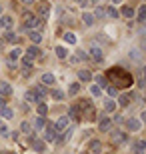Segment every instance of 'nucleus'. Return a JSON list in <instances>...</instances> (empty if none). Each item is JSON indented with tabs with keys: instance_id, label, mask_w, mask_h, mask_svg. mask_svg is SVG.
<instances>
[{
	"instance_id": "nucleus-1",
	"label": "nucleus",
	"mask_w": 146,
	"mask_h": 154,
	"mask_svg": "<svg viewBox=\"0 0 146 154\" xmlns=\"http://www.w3.org/2000/svg\"><path fill=\"white\" fill-rule=\"evenodd\" d=\"M110 78L114 80L116 88H118V86H130V84H132V74L126 72L124 68H120V66H116V68L110 70Z\"/></svg>"
},
{
	"instance_id": "nucleus-2",
	"label": "nucleus",
	"mask_w": 146,
	"mask_h": 154,
	"mask_svg": "<svg viewBox=\"0 0 146 154\" xmlns=\"http://www.w3.org/2000/svg\"><path fill=\"white\" fill-rule=\"evenodd\" d=\"M80 108H82V116H84V120H94L96 118V110L94 106L88 102V100H84V102H80Z\"/></svg>"
},
{
	"instance_id": "nucleus-3",
	"label": "nucleus",
	"mask_w": 146,
	"mask_h": 154,
	"mask_svg": "<svg viewBox=\"0 0 146 154\" xmlns=\"http://www.w3.org/2000/svg\"><path fill=\"white\" fill-rule=\"evenodd\" d=\"M56 136H58L56 124H52V122L44 124V142H54V138H56Z\"/></svg>"
},
{
	"instance_id": "nucleus-4",
	"label": "nucleus",
	"mask_w": 146,
	"mask_h": 154,
	"mask_svg": "<svg viewBox=\"0 0 146 154\" xmlns=\"http://www.w3.org/2000/svg\"><path fill=\"white\" fill-rule=\"evenodd\" d=\"M38 24H40L38 16H32V14H26V16H24V28H26V30L38 28Z\"/></svg>"
},
{
	"instance_id": "nucleus-5",
	"label": "nucleus",
	"mask_w": 146,
	"mask_h": 154,
	"mask_svg": "<svg viewBox=\"0 0 146 154\" xmlns=\"http://www.w3.org/2000/svg\"><path fill=\"white\" fill-rule=\"evenodd\" d=\"M126 126H128L130 132H138L142 128V122L138 118H128V120H126Z\"/></svg>"
},
{
	"instance_id": "nucleus-6",
	"label": "nucleus",
	"mask_w": 146,
	"mask_h": 154,
	"mask_svg": "<svg viewBox=\"0 0 146 154\" xmlns=\"http://www.w3.org/2000/svg\"><path fill=\"white\" fill-rule=\"evenodd\" d=\"M110 126H112V118H110V116H102L100 122H98V130H100V132H106Z\"/></svg>"
},
{
	"instance_id": "nucleus-7",
	"label": "nucleus",
	"mask_w": 146,
	"mask_h": 154,
	"mask_svg": "<svg viewBox=\"0 0 146 154\" xmlns=\"http://www.w3.org/2000/svg\"><path fill=\"white\" fill-rule=\"evenodd\" d=\"M132 98H134V94H132V92H124V94H120V96H118V104H120V106H128V104L132 102Z\"/></svg>"
},
{
	"instance_id": "nucleus-8",
	"label": "nucleus",
	"mask_w": 146,
	"mask_h": 154,
	"mask_svg": "<svg viewBox=\"0 0 146 154\" xmlns=\"http://www.w3.org/2000/svg\"><path fill=\"white\" fill-rule=\"evenodd\" d=\"M12 24H14V20H12L10 16H2V14H0V30H10Z\"/></svg>"
},
{
	"instance_id": "nucleus-9",
	"label": "nucleus",
	"mask_w": 146,
	"mask_h": 154,
	"mask_svg": "<svg viewBox=\"0 0 146 154\" xmlns=\"http://www.w3.org/2000/svg\"><path fill=\"white\" fill-rule=\"evenodd\" d=\"M90 56H92V58H94V60H98V62H100V60H102V58H104V54H102V48H100V46H92V48H90Z\"/></svg>"
},
{
	"instance_id": "nucleus-10",
	"label": "nucleus",
	"mask_w": 146,
	"mask_h": 154,
	"mask_svg": "<svg viewBox=\"0 0 146 154\" xmlns=\"http://www.w3.org/2000/svg\"><path fill=\"white\" fill-rule=\"evenodd\" d=\"M38 56H40V48L32 44V46L28 48V50H26V58H30V60H36Z\"/></svg>"
},
{
	"instance_id": "nucleus-11",
	"label": "nucleus",
	"mask_w": 146,
	"mask_h": 154,
	"mask_svg": "<svg viewBox=\"0 0 146 154\" xmlns=\"http://www.w3.org/2000/svg\"><path fill=\"white\" fill-rule=\"evenodd\" d=\"M88 148H90V152H92V154H98L102 150L100 140H96V138H94V140H90V142H88Z\"/></svg>"
},
{
	"instance_id": "nucleus-12",
	"label": "nucleus",
	"mask_w": 146,
	"mask_h": 154,
	"mask_svg": "<svg viewBox=\"0 0 146 154\" xmlns=\"http://www.w3.org/2000/svg\"><path fill=\"white\" fill-rule=\"evenodd\" d=\"M38 14L40 16H48L50 14V4L48 2H38Z\"/></svg>"
},
{
	"instance_id": "nucleus-13",
	"label": "nucleus",
	"mask_w": 146,
	"mask_h": 154,
	"mask_svg": "<svg viewBox=\"0 0 146 154\" xmlns=\"http://www.w3.org/2000/svg\"><path fill=\"white\" fill-rule=\"evenodd\" d=\"M24 98H26V102H30V104H38V102H40V96H38L34 90L26 92V96H24Z\"/></svg>"
},
{
	"instance_id": "nucleus-14",
	"label": "nucleus",
	"mask_w": 146,
	"mask_h": 154,
	"mask_svg": "<svg viewBox=\"0 0 146 154\" xmlns=\"http://www.w3.org/2000/svg\"><path fill=\"white\" fill-rule=\"evenodd\" d=\"M42 84H46V86H50V84H54L56 82V76L54 74H50V72H46V74H42Z\"/></svg>"
},
{
	"instance_id": "nucleus-15",
	"label": "nucleus",
	"mask_w": 146,
	"mask_h": 154,
	"mask_svg": "<svg viewBox=\"0 0 146 154\" xmlns=\"http://www.w3.org/2000/svg\"><path fill=\"white\" fill-rule=\"evenodd\" d=\"M8 58H10V62L20 60V58H22V50H20V48H12V52L8 54Z\"/></svg>"
},
{
	"instance_id": "nucleus-16",
	"label": "nucleus",
	"mask_w": 146,
	"mask_h": 154,
	"mask_svg": "<svg viewBox=\"0 0 146 154\" xmlns=\"http://www.w3.org/2000/svg\"><path fill=\"white\" fill-rule=\"evenodd\" d=\"M28 38L32 40V44H38L40 40H42V34H40L38 30H30V32H28Z\"/></svg>"
},
{
	"instance_id": "nucleus-17",
	"label": "nucleus",
	"mask_w": 146,
	"mask_h": 154,
	"mask_svg": "<svg viewBox=\"0 0 146 154\" xmlns=\"http://www.w3.org/2000/svg\"><path fill=\"white\" fill-rule=\"evenodd\" d=\"M12 92V86L8 82H0V96H8Z\"/></svg>"
},
{
	"instance_id": "nucleus-18",
	"label": "nucleus",
	"mask_w": 146,
	"mask_h": 154,
	"mask_svg": "<svg viewBox=\"0 0 146 154\" xmlns=\"http://www.w3.org/2000/svg\"><path fill=\"white\" fill-rule=\"evenodd\" d=\"M32 148L36 150V152H44V150H46V142H44V140H34Z\"/></svg>"
},
{
	"instance_id": "nucleus-19",
	"label": "nucleus",
	"mask_w": 146,
	"mask_h": 154,
	"mask_svg": "<svg viewBox=\"0 0 146 154\" xmlns=\"http://www.w3.org/2000/svg\"><path fill=\"white\" fill-rule=\"evenodd\" d=\"M78 92H80V84L78 82H70V86H68V94H70V96H76Z\"/></svg>"
},
{
	"instance_id": "nucleus-20",
	"label": "nucleus",
	"mask_w": 146,
	"mask_h": 154,
	"mask_svg": "<svg viewBox=\"0 0 146 154\" xmlns=\"http://www.w3.org/2000/svg\"><path fill=\"white\" fill-rule=\"evenodd\" d=\"M82 22H84V26H92V24H94V16H92L90 12H84V14H82Z\"/></svg>"
},
{
	"instance_id": "nucleus-21",
	"label": "nucleus",
	"mask_w": 146,
	"mask_h": 154,
	"mask_svg": "<svg viewBox=\"0 0 146 154\" xmlns=\"http://www.w3.org/2000/svg\"><path fill=\"white\" fill-rule=\"evenodd\" d=\"M124 140H126V134L124 132H120V130L112 132V142H124Z\"/></svg>"
},
{
	"instance_id": "nucleus-22",
	"label": "nucleus",
	"mask_w": 146,
	"mask_h": 154,
	"mask_svg": "<svg viewBox=\"0 0 146 154\" xmlns=\"http://www.w3.org/2000/svg\"><path fill=\"white\" fill-rule=\"evenodd\" d=\"M54 52H56V56L60 58V60H64V58H68V50L64 48V46H56V50H54Z\"/></svg>"
},
{
	"instance_id": "nucleus-23",
	"label": "nucleus",
	"mask_w": 146,
	"mask_h": 154,
	"mask_svg": "<svg viewBox=\"0 0 146 154\" xmlns=\"http://www.w3.org/2000/svg\"><path fill=\"white\" fill-rule=\"evenodd\" d=\"M78 78L82 80V82H90V80H92V74H90V70H80Z\"/></svg>"
},
{
	"instance_id": "nucleus-24",
	"label": "nucleus",
	"mask_w": 146,
	"mask_h": 154,
	"mask_svg": "<svg viewBox=\"0 0 146 154\" xmlns=\"http://www.w3.org/2000/svg\"><path fill=\"white\" fill-rule=\"evenodd\" d=\"M34 92H36L40 98H44L46 94H48V90L44 88V84H36V86H34Z\"/></svg>"
},
{
	"instance_id": "nucleus-25",
	"label": "nucleus",
	"mask_w": 146,
	"mask_h": 154,
	"mask_svg": "<svg viewBox=\"0 0 146 154\" xmlns=\"http://www.w3.org/2000/svg\"><path fill=\"white\" fill-rule=\"evenodd\" d=\"M120 14H122L124 18H132V16H134V10H132L130 6H122V10H120Z\"/></svg>"
},
{
	"instance_id": "nucleus-26",
	"label": "nucleus",
	"mask_w": 146,
	"mask_h": 154,
	"mask_svg": "<svg viewBox=\"0 0 146 154\" xmlns=\"http://www.w3.org/2000/svg\"><path fill=\"white\" fill-rule=\"evenodd\" d=\"M68 122H70V118H68V116H62V118L56 122V128H58V130H62V128H66V126H68Z\"/></svg>"
},
{
	"instance_id": "nucleus-27",
	"label": "nucleus",
	"mask_w": 146,
	"mask_h": 154,
	"mask_svg": "<svg viewBox=\"0 0 146 154\" xmlns=\"http://www.w3.org/2000/svg\"><path fill=\"white\" fill-rule=\"evenodd\" d=\"M116 106H118V104L114 102V100H106V102H104V110H106V112H114Z\"/></svg>"
},
{
	"instance_id": "nucleus-28",
	"label": "nucleus",
	"mask_w": 146,
	"mask_h": 154,
	"mask_svg": "<svg viewBox=\"0 0 146 154\" xmlns=\"http://www.w3.org/2000/svg\"><path fill=\"white\" fill-rule=\"evenodd\" d=\"M144 16H146V4H140V8H138V16H136V20H138V22H144Z\"/></svg>"
},
{
	"instance_id": "nucleus-29",
	"label": "nucleus",
	"mask_w": 146,
	"mask_h": 154,
	"mask_svg": "<svg viewBox=\"0 0 146 154\" xmlns=\"http://www.w3.org/2000/svg\"><path fill=\"white\" fill-rule=\"evenodd\" d=\"M0 114L4 116V118H6V120H10V118H12V116H14V112H12V110H10V108H6V106H2V108H0Z\"/></svg>"
},
{
	"instance_id": "nucleus-30",
	"label": "nucleus",
	"mask_w": 146,
	"mask_h": 154,
	"mask_svg": "<svg viewBox=\"0 0 146 154\" xmlns=\"http://www.w3.org/2000/svg\"><path fill=\"white\" fill-rule=\"evenodd\" d=\"M50 96L54 98V100H64V92H62V90H56V88H54V90L50 92Z\"/></svg>"
},
{
	"instance_id": "nucleus-31",
	"label": "nucleus",
	"mask_w": 146,
	"mask_h": 154,
	"mask_svg": "<svg viewBox=\"0 0 146 154\" xmlns=\"http://www.w3.org/2000/svg\"><path fill=\"white\" fill-rule=\"evenodd\" d=\"M64 40H66V44H76V36H74L72 32H66V34H64Z\"/></svg>"
},
{
	"instance_id": "nucleus-32",
	"label": "nucleus",
	"mask_w": 146,
	"mask_h": 154,
	"mask_svg": "<svg viewBox=\"0 0 146 154\" xmlns=\"http://www.w3.org/2000/svg\"><path fill=\"white\" fill-rule=\"evenodd\" d=\"M44 124H46V120H44V116H38V118H36V122H34V128H44Z\"/></svg>"
},
{
	"instance_id": "nucleus-33",
	"label": "nucleus",
	"mask_w": 146,
	"mask_h": 154,
	"mask_svg": "<svg viewBox=\"0 0 146 154\" xmlns=\"http://www.w3.org/2000/svg\"><path fill=\"white\" fill-rule=\"evenodd\" d=\"M144 146H146V142H136L134 154H144Z\"/></svg>"
},
{
	"instance_id": "nucleus-34",
	"label": "nucleus",
	"mask_w": 146,
	"mask_h": 154,
	"mask_svg": "<svg viewBox=\"0 0 146 154\" xmlns=\"http://www.w3.org/2000/svg\"><path fill=\"white\" fill-rule=\"evenodd\" d=\"M106 14H108L110 18H118V16H120V12H118L116 8H114V6H110V8H108V10H106Z\"/></svg>"
},
{
	"instance_id": "nucleus-35",
	"label": "nucleus",
	"mask_w": 146,
	"mask_h": 154,
	"mask_svg": "<svg viewBox=\"0 0 146 154\" xmlns=\"http://www.w3.org/2000/svg\"><path fill=\"white\" fill-rule=\"evenodd\" d=\"M106 92H108V96H118V88L116 86H106Z\"/></svg>"
},
{
	"instance_id": "nucleus-36",
	"label": "nucleus",
	"mask_w": 146,
	"mask_h": 154,
	"mask_svg": "<svg viewBox=\"0 0 146 154\" xmlns=\"http://www.w3.org/2000/svg\"><path fill=\"white\" fill-rule=\"evenodd\" d=\"M30 130H32V126H30L28 122H22V124H20V132H24V134H30Z\"/></svg>"
},
{
	"instance_id": "nucleus-37",
	"label": "nucleus",
	"mask_w": 146,
	"mask_h": 154,
	"mask_svg": "<svg viewBox=\"0 0 146 154\" xmlns=\"http://www.w3.org/2000/svg\"><path fill=\"white\" fill-rule=\"evenodd\" d=\"M96 82H98V86H100V88H102V86H108L106 76H102V74H98V76H96Z\"/></svg>"
},
{
	"instance_id": "nucleus-38",
	"label": "nucleus",
	"mask_w": 146,
	"mask_h": 154,
	"mask_svg": "<svg viewBox=\"0 0 146 154\" xmlns=\"http://www.w3.org/2000/svg\"><path fill=\"white\" fill-rule=\"evenodd\" d=\"M32 62H34V60H30V58H26V56H24V58H22V68H24V70H30Z\"/></svg>"
},
{
	"instance_id": "nucleus-39",
	"label": "nucleus",
	"mask_w": 146,
	"mask_h": 154,
	"mask_svg": "<svg viewBox=\"0 0 146 154\" xmlns=\"http://www.w3.org/2000/svg\"><path fill=\"white\" fill-rule=\"evenodd\" d=\"M16 34H14V32H10V30H8V32H6V42H12V44H14V42H16Z\"/></svg>"
},
{
	"instance_id": "nucleus-40",
	"label": "nucleus",
	"mask_w": 146,
	"mask_h": 154,
	"mask_svg": "<svg viewBox=\"0 0 146 154\" xmlns=\"http://www.w3.org/2000/svg\"><path fill=\"white\" fill-rule=\"evenodd\" d=\"M90 92H92L94 96H100V94H102V88H100V86H96V84H92V86H90Z\"/></svg>"
},
{
	"instance_id": "nucleus-41",
	"label": "nucleus",
	"mask_w": 146,
	"mask_h": 154,
	"mask_svg": "<svg viewBox=\"0 0 146 154\" xmlns=\"http://www.w3.org/2000/svg\"><path fill=\"white\" fill-rule=\"evenodd\" d=\"M92 16H94V18H104V16H106V10H104V8H96V12L92 14Z\"/></svg>"
},
{
	"instance_id": "nucleus-42",
	"label": "nucleus",
	"mask_w": 146,
	"mask_h": 154,
	"mask_svg": "<svg viewBox=\"0 0 146 154\" xmlns=\"http://www.w3.org/2000/svg\"><path fill=\"white\" fill-rule=\"evenodd\" d=\"M76 58H78V60H88V52L78 50V52H76Z\"/></svg>"
},
{
	"instance_id": "nucleus-43",
	"label": "nucleus",
	"mask_w": 146,
	"mask_h": 154,
	"mask_svg": "<svg viewBox=\"0 0 146 154\" xmlns=\"http://www.w3.org/2000/svg\"><path fill=\"white\" fill-rule=\"evenodd\" d=\"M46 112H48V106H46V104H38V114L44 116Z\"/></svg>"
},
{
	"instance_id": "nucleus-44",
	"label": "nucleus",
	"mask_w": 146,
	"mask_h": 154,
	"mask_svg": "<svg viewBox=\"0 0 146 154\" xmlns=\"http://www.w3.org/2000/svg\"><path fill=\"white\" fill-rule=\"evenodd\" d=\"M8 132H10V130H8V126L0 124V136H8Z\"/></svg>"
},
{
	"instance_id": "nucleus-45",
	"label": "nucleus",
	"mask_w": 146,
	"mask_h": 154,
	"mask_svg": "<svg viewBox=\"0 0 146 154\" xmlns=\"http://www.w3.org/2000/svg\"><path fill=\"white\" fill-rule=\"evenodd\" d=\"M76 116H78V108H76V106H72V108H70V112H68V118H76Z\"/></svg>"
},
{
	"instance_id": "nucleus-46",
	"label": "nucleus",
	"mask_w": 146,
	"mask_h": 154,
	"mask_svg": "<svg viewBox=\"0 0 146 154\" xmlns=\"http://www.w3.org/2000/svg\"><path fill=\"white\" fill-rule=\"evenodd\" d=\"M74 2H76L80 8H86V6H88V0H74Z\"/></svg>"
},
{
	"instance_id": "nucleus-47",
	"label": "nucleus",
	"mask_w": 146,
	"mask_h": 154,
	"mask_svg": "<svg viewBox=\"0 0 146 154\" xmlns=\"http://www.w3.org/2000/svg\"><path fill=\"white\" fill-rule=\"evenodd\" d=\"M2 106H6V100H4V96H0V108Z\"/></svg>"
},
{
	"instance_id": "nucleus-48",
	"label": "nucleus",
	"mask_w": 146,
	"mask_h": 154,
	"mask_svg": "<svg viewBox=\"0 0 146 154\" xmlns=\"http://www.w3.org/2000/svg\"><path fill=\"white\" fill-rule=\"evenodd\" d=\"M24 4H36V2H34V0H22Z\"/></svg>"
},
{
	"instance_id": "nucleus-49",
	"label": "nucleus",
	"mask_w": 146,
	"mask_h": 154,
	"mask_svg": "<svg viewBox=\"0 0 146 154\" xmlns=\"http://www.w3.org/2000/svg\"><path fill=\"white\" fill-rule=\"evenodd\" d=\"M112 4H122V0H112Z\"/></svg>"
},
{
	"instance_id": "nucleus-50",
	"label": "nucleus",
	"mask_w": 146,
	"mask_h": 154,
	"mask_svg": "<svg viewBox=\"0 0 146 154\" xmlns=\"http://www.w3.org/2000/svg\"><path fill=\"white\" fill-rule=\"evenodd\" d=\"M2 48H4V40H0V50H2Z\"/></svg>"
},
{
	"instance_id": "nucleus-51",
	"label": "nucleus",
	"mask_w": 146,
	"mask_h": 154,
	"mask_svg": "<svg viewBox=\"0 0 146 154\" xmlns=\"http://www.w3.org/2000/svg\"><path fill=\"white\" fill-rule=\"evenodd\" d=\"M92 2H98V0H92Z\"/></svg>"
},
{
	"instance_id": "nucleus-52",
	"label": "nucleus",
	"mask_w": 146,
	"mask_h": 154,
	"mask_svg": "<svg viewBox=\"0 0 146 154\" xmlns=\"http://www.w3.org/2000/svg\"><path fill=\"white\" fill-rule=\"evenodd\" d=\"M10 154H16V152H10Z\"/></svg>"
}]
</instances>
